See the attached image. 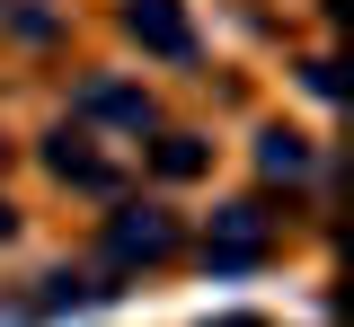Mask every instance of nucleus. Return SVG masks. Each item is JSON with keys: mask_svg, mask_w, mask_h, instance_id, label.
Returning a JSON list of instances; mask_svg holds the SVG:
<instances>
[{"mask_svg": "<svg viewBox=\"0 0 354 327\" xmlns=\"http://www.w3.org/2000/svg\"><path fill=\"white\" fill-rule=\"evenodd\" d=\"M169 248H177V221L151 212V204H133V212L106 221V257H115V266H160Z\"/></svg>", "mask_w": 354, "mask_h": 327, "instance_id": "3", "label": "nucleus"}, {"mask_svg": "<svg viewBox=\"0 0 354 327\" xmlns=\"http://www.w3.org/2000/svg\"><path fill=\"white\" fill-rule=\"evenodd\" d=\"M106 283H80V275H53V292H44V310H80V301H97Z\"/></svg>", "mask_w": 354, "mask_h": 327, "instance_id": "8", "label": "nucleus"}, {"mask_svg": "<svg viewBox=\"0 0 354 327\" xmlns=\"http://www.w3.org/2000/svg\"><path fill=\"white\" fill-rule=\"evenodd\" d=\"M9 230H18V221H9V204H0V239H9Z\"/></svg>", "mask_w": 354, "mask_h": 327, "instance_id": "9", "label": "nucleus"}, {"mask_svg": "<svg viewBox=\"0 0 354 327\" xmlns=\"http://www.w3.org/2000/svg\"><path fill=\"white\" fill-rule=\"evenodd\" d=\"M44 168L62 177V186H88V195H115V159H97L80 133H53V150H44Z\"/></svg>", "mask_w": 354, "mask_h": 327, "instance_id": "5", "label": "nucleus"}, {"mask_svg": "<svg viewBox=\"0 0 354 327\" xmlns=\"http://www.w3.org/2000/svg\"><path fill=\"white\" fill-rule=\"evenodd\" d=\"M124 36L160 62H195V18L177 0H124Z\"/></svg>", "mask_w": 354, "mask_h": 327, "instance_id": "2", "label": "nucleus"}, {"mask_svg": "<svg viewBox=\"0 0 354 327\" xmlns=\"http://www.w3.org/2000/svg\"><path fill=\"white\" fill-rule=\"evenodd\" d=\"M266 248H274V212H266V204H221L213 212V239H204L213 275H248Z\"/></svg>", "mask_w": 354, "mask_h": 327, "instance_id": "1", "label": "nucleus"}, {"mask_svg": "<svg viewBox=\"0 0 354 327\" xmlns=\"http://www.w3.org/2000/svg\"><path fill=\"white\" fill-rule=\"evenodd\" d=\"M257 168H266V177H283V186H292V177H310V141L274 124V133H257Z\"/></svg>", "mask_w": 354, "mask_h": 327, "instance_id": "6", "label": "nucleus"}, {"mask_svg": "<svg viewBox=\"0 0 354 327\" xmlns=\"http://www.w3.org/2000/svg\"><path fill=\"white\" fill-rule=\"evenodd\" d=\"M71 115H88V124H124V133H142V124H151V97L133 89V80H106V71H97V80H80V89H71Z\"/></svg>", "mask_w": 354, "mask_h": 327, "instance_id": "4", "label": "nucleus"}, {"mask_svg": "<svg viewBox=\"0 0 354 327\" xmlns=\"http://www.w3.org/2000/svg\"><path fill=\"white\" fill-rule=\"evenodd\" d=\"M151 159H160V177H204V159H213V150H204L195 133H160Z\"/></svg>", "mask_w": 354, "mask_h": 327, "instance_id": "7", "label": "nucleus"}]
</instances>
